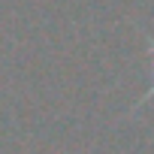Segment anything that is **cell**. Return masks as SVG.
<instances>
[{
  "label": "cell",
  "instance_id": "obj_1",
  "mask_svg": "<svg viewBox=\"0 0 154 154\" xmlns=\"http://www.w3.org/2000/svg\"><path fill=\"white\" fill-rule=\"evenodd\" d=\"M148 48H151V57H154V39H148ZM151 97H154V85L148 88V94H142V103H148Z\"/></svg>",
  "mask_w": 154,
  "mask_h": 154
}]
</instances>
